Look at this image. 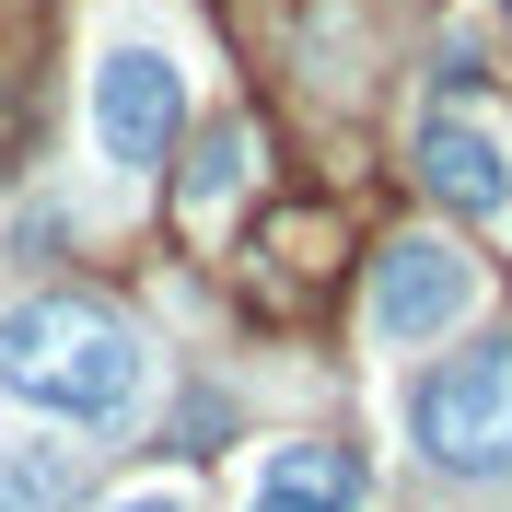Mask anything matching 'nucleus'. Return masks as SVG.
Returning <instances> with one entry per match:
<instances>
[{"instance_id":"7","label":"nucleus","mask_w":512,"mask_h":512,"mask_svg":"<svg viewBox=\"0 0 512 512\" xmlns=\"http://www.w3.org/2000/svg\"><path fill=\"white\" fill-rule=\"evenodd\" d=\"M82 501V443H0V512H70Z\"/></svg>"},{"instance_id":"6","label":"nucleus","mask_w":512,"mask_h":512,"mask_svg":"<svg viewBox=\"0 0 512 512\" xmlns=\"http://www.w3.org/2000/svg\"><path fill=\"white\" fill-rule=\"evenodd\" d=\"M361 454L350 443H280L268 466H256V489H245V512H361Z\"/></svg>"},{"instance_id":"1","label":"nucleus","mask_w":512,"mask_h":512,"mask_svg":"<svg viewBox=\"0 0 512 512\" xmlns=\"http://www.w3.org/2000/svg\"><path fill=\"white\" fill-rule=\"evenodd\" d=\"M152 384L140 326L82 303V291H24L0 303V396H24L35 419H70V431H117Z\"/></svg>"},{"instance_id":"2","label":"nucleus","mask_w":512,"mask_h":512,"mask_svg":"<svg viewBox=\"0 0 512 512\" xmlns=\"http://www.w3.org/2000/svg\"><path fill=\"white\" fill-rule=\"evenodd\" d=\"M408 443L443 478H512V338H466L408 384Z\"/></svg>"},{"instance_id":"3","label":"nucleus","mask_w":512,"mask_h":512,"mask_svg":"<svg viewBox=\"0 0 512 512\" xmlns=\"http://www.w3.org/2000/svg\"><path fill=\"white\" fill-rule=\"evenodd\" d=\"M175 128H187V70L163 59V47H105L94 59V140L117 175H163V152H175Z\"/></svg>"},{"instance_id":"4","label":"nucleus","mask_w":512,"mask_h":512,"mask_svg":"<svg viewBox=\"0 0 512 512\" xmlns=\"http://www.w3.org/2000/svg\"><path fill=\"white\" fill-rule=\"evenodd\" d=\"M466 303H478V256L443 245V233H396L373 256V338L384 350H419V338L466 326Z\"/></svg>"},{"instance_id":"9","label":"nucleus","mask_w":512,"mask_h":512,"mask_svg":"<svg viewBox=\"0 0 512 512\" xmlns=\"http://www.w3.org/2000/svg\"><path fill=\"white\" fill-rule=\"evenodd\" d=\"M105 512H198V501H187V489H163V478H152V489H117Z\"/></svg>"},{"instance_id":"5","label":"nucleus","mask_w":512,"mask_h":512,"mask_svg":"<svg viewBox=\"0 0 512 512\" xmlns=\"http://www.w3.org/2000/svg\"><path fill=\"white\" fill-rule=\"evenodd\" d=\"M419 187L443 198V210H466V222H512V152H501V128L431 105V128H419Z\"/></svg>"},{"instance_id":"8","label":"nucleus","mask_w":512,"mask_h":512,"mask_svg":"<svg viewBox=\"0 0 512 512\" xmlns=\"http://www.w3.org/2000/svg\"><path fill=\"white\" fill-rule=\"evenodd\" d=\"M233 187H245V128H210V152H198L187 198H233Z\"/></svg>"}]
</instances>
